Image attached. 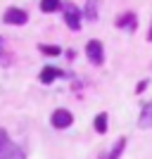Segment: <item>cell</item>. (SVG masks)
Instances as JSON below:
<instances>
[{
  "mask_svg": "<svg viewBox=\"0 0 152 159\" xmlns=\"http://www.w3.org/2000/svg\"><path fill=\"white\" fill-rule=\"evenodd\" d=\"M86 55H88V60H90L93 64L100 66L102 62H105V48H102V43H100V40H88Z\"/></svg>",
  "mask_w": 152,
  "mask_h": 159,
  "instance_id": "cell-1",
  "label": "cell"
},
{
  "mask_svg": "<svg viewBox=\"0 0 152 159\" xmlns=\"http://www.w3.org/2000/svg\"><path fill=\"white\" fill-rule=\"evenodd\" d=\"M64 21H67V26L71 29V31H79L81 29V12L76 10L74 2H67L64 5Z\"/></svg>",
  "mask_w": 152,
  "mask_h": 159,
  "instance_id": "cell-2",
  "label": "cell"
},
{
  "mask_svg": "<svg viewBox=\"0 0 152 159\" xmlns=\"http://www.w3.org/2000/svg\"><path fill=\"white\" fill-rule=\"evenodd\" d=\"M5 24H14V26H21V24H26V19H29V14L24 12V10H19V7H10L5 12Z\"/></svg>",
  "mask_w": 152,
  "mask_h": 159,
  "instance_id": "cell-3",
  "label": "cell"
},
{
  "mask_svg": "<svg viewBox=\"0 0 152 159\" xmlns=\"http://www.w3.org/2000/svg\"><path fill=\"white\" fill-rule=\"evenodd\" d=\"M74 124V116L69 109H55L53 112V126L55 128H69Z\"/></svg>",
  "mask_w": 152,
  "mask_h": 159,
  "instance_id": "cell-4",
  "label": "cell"
},
{
  "mask_svg": "<svg viewBox=\"0 0 152 159\" xmlns=\"http://www.w3.org/2000/svg\"><path fill=\"white\" fill-rule=\"evenodd\" d=\"M17 150V145H12V140H10V135H7L2 128H0V159L10 157V154Z\"/></svg>",
  "mask_w": 152,
  "mask_h": 159,
  "instance_id": "cell-5",
  "label": "cell"
},
{
  "mask_svg": "<svg viewBox=\"0 0 152 159\" xmlns=\"http://www.w3.org/2000/svg\"><path fill=\"white\" fill-rule=\"evenodd\" d=\"M124 147H126V138H119V140L112 145V150H107L100 159H119V154L124 152Z\"/></svg>",
  "mask_w": 152,
  "mask_h": 159,
  "instance_id": "cell-6",
  "label": "cell"
},
{
  "mask_svg": "<svg viewBox=\"0 0 152 159\" xmlns=\"http://www.w3.org/2000/svg\"><path fill=\"white\" fill-rule=\"evenodd\" d=\"M140 128H152V100L143 107V112H140V119H138Z\"/></svg>",
  "mask_w": 152,
  "mask_h": 159,
  "instance_id": "cell-7",
  "label": "cell"
},
{
  "mask_svg": "<svg viewBox=\"0 0 152 159\" xmlns=\"http://www.w3.org/2000/svg\"><path fill=\"white\" fill-rule=\"evenodd\" d=\"M57 76H62V71L57 69V66H45V69L40 71L38 79H40V83H50V81H55Z\"/></svg>",
  "mask_w": 152,
  "mask_h": 159,
  "instance_id": "cell-8",
  "label": "cell"
},
{
  "mask_svg": "<svg viewBox=\"0 0 152 159\" xmlns=\"http://www.w3.org/2000/svg\"><path fill=\"white\" fill-rule=\"evenodd\" d=\"M40 10L43 12H57L60 10V0H40Z\"/></svg>",
  "mask_w": 152,
  "mask_h": 159,
  "instance_id": "cell-9",
  "label": "cell"
},
{
  "mask_svg": "<svg viewBox=\"0 0 152 159\" xmlns=\"http://www.w3.org/2000/svg\"><path fill=\"white\" fill-rule=\"evenodd\" d=\"M117 26H124V29H133V26H136V19H133V14L128 12L126 17H119V19H117Z\"/></svg>",
  "mask_w": 152,
  "mask_h": 159,
  "instance_id": "cell-10",
  "label": "cell"
},
{
  "mask_svg": "<svg viewBox=\"0 0 152 159\" xmlns=\"http://www.w3.org/2000/svg\"><path fill=\"white\" fill-rule=\"evenodd\" d=\"M95 131H98V133H105L107 131V114L105 112L95 116Z\"/></svg>",
  "mask_w": 152,
  "mask_h": 159,
  "instance_id": "cell-11",
  "label": "cell"
},
{
  "mask_svg": "<svg viewBox=\"0 0 152 159\" xmlns=\"http://www.w3.org/2000/svg\"><path fill=\"white\" fill-rule=\"evenodd\" d=\"M40 52H45V55H60V48L57 45H40Z\"/></svg>",
  "mask_w": 152,
  "mask_h": 159,
  "instance_id": "cell-12",
  "label": "cell"
},
{
  "mask_svg": "<svg viewBox=\"0 0 152 159\" xmlns=\"http://www.w3.org/2000/svg\"><path fill=\"white\" fill-rule=\"evenodd\" d=\"M95 2H98V0H88V10H86L88 19H95V17H98V12H95Z\"/></svg>",
  "mask_w": 152,
  "mask_h": 159,
  "instance_id": "cell-13",
  "label": "cell"
},
{
  "mask_svg": "<svg viewBox=\"0 0 152 159\" xmlns=\"http://www.w3.org/2000/svg\"><path fill=\"white\" fill-rule=\"evenodd\" d=\"M5 159H24V152H21L19 147H17V150H14V152L10 154V157H5Z\"/></svg>",
  "mask_w": 152,
  "mask_h": 159,
  "instance_id": "cell-14",
  "label": "cell"
},
{
  "mask_svg": "<svg viewBox=\"0 0 152 159\" xmlns=\"http://www.w3.org/2000/svg\"><path fill=\"white\" fill-rule=\"evenodd\" d=\"M147 38H150V40H152V26H150V33H147Z\"/></svg>",
  "mask_w": 152,
  "mask_h": 159,
  "instance_id": "cell-15",
  "label": "cell"
}]
</instances>
